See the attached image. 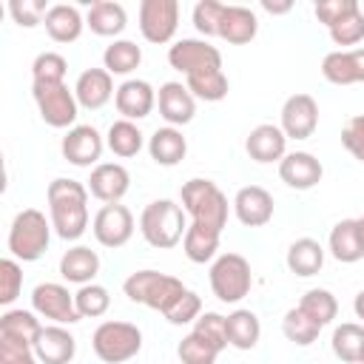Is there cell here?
Wrapping results in <instances>:
<instances>
[{"instance_id": "1", "label": "cell", "mask_w": 364, "mask_h": 364, "mask_svg": "<svg viewBox=\"0 0 364 364\" xmlns=\"http://www.w3.org/2000/svg\"><path fill=\"white\" fill-rule=\"evenodd\" d=\"M182 208L191 216V225L185 230L182 239V250L193 264H205L213 262L219 253V239L222 230L228 228V216H230V205L225 191L210 182V179H188L179 191Z\"/></svg>"}, {"instance_id": "2", "label": "cell", "mask_w": 364, "mask_h": 364, "mask_svg": "<svg viewBox=\"0 0 364 364\" xmlns=\"http://www.w3.org/2000/svg\"><path fill=\"white\" fill-rule=\"evenodd\" d=\"M168 63L179 74H185V85L196 100L219 102L228 97L230 82L222 71V54L208 40L182 37L168 48Z\"/></svg>"}, {"instance_id": "3", "label": "cell", "mask_w": 364, "mask_h": 364, "mask_svg": "<svg viewBox=\"0 0 364 364\" xmlns=\"http://www.w3.org/2000/svg\"><path fill=\"white\" fill-rule=\"evenodd\" d=\"M48 219L60 239L77 242L88 230V188L77 179L57 176L48 182Z\"/></svg>"}, {"instance_id": "4", "label": "cell", "mask_w": 364, "mask_h": 364, "mask_svg": "<svg viewBox=\"0 0 364 364\" xmlns=\"http://www.w3.org/2000/svg\"><path fill=\"white\" fill-rule=\"evenodd\" d=\"M122 293L142 307H151L162 316H168L179 299L188 293V287L171 276V273H159V270H134L125 282H122Z\"/></svg>"}, {"instance_id": "5", "label": "cell", "mask_w": 364, "mask_h": 364, "mask_svg": "<svg viewBox=\"0 0 364 364\" xmlns=\"http://www.w3.org/2000/svg\"><path fill=\"white\" fill-rule=\"evenodd\" d=\"M188 222L185 208L173 199H154L139 213V233L142 239L156 250H171L185 239Z\"/></svg>"}, {"instance_id": "6", "label": "cell", "mask_w": 364, "mask_h": 364, "mask_svg": "<svg viewBox=\"0 0 364 364\" xmlns=\"http://www.w3.org/2000/svg\"><path fill=\"white\" fill-rule=\"evenodd\" d=\"M51 242V219L37 208H23L9 228V253L17 262H37Z\"/></svg>"}, {"instance_id": "7", "label": "cell", "mask_w": 364, "mask_h": 364, "mask_svg": "<svg viewBox=\"0 0 364 364\" xmlns=\"http://www.w3.org/2000/svg\"><path fill=\"white\" fill-rule=\"evenodd\" d=\"M208 282H210V290L219 301L225 304H239L250 287H253V273H250V262L242 256V253H219L213 262H210V273H208Z\"/></svg>"}, {"instance_id": "8", "label": "cell", "mask_w": 364, "mask_h": 364, "mask_svg": "<svg viewBox=\"0 0 364 364\" xmlns=\"http://www.w3.org/2000/svg\"><path fill=\"white\" fill-rule=\"evenodd\" d=\"M94 355L105 364L131 361L142 350V330L131 321H102L91 336Z\"/></svg>"}, {"instance_id": "9", "label": "cell", "mask_w": 364, "mask_h": 364, "mask_svg": "<svg viewBox=\"0 0 364 364\" xmlns=\"http://www.w3.org/2000/svg\"><path fill=\"white\" fill-rule=\"evenodd\" d=\"M31 97H34V105L46 125L74 128L77 114H80L74 88H68L65 82H31Z\"/></svg>"}, {"instance_id": "10", "label": "cell", "mask_w": 364, "mask_h": 364, "mask_svg": "<svg viewBox=\"0 0 364 364\" xmlns=\"http://www.w3.org/2000/svg\"><path fill=\"white\" fill-rule=\"evenodd\" d=\"M31 310L51 321V324H77L82 316L77 313V304H74V293H68L65 284L60 282H40L34 290H31Z\"/></svg>"}, {"instance_id": "11", "label": "cell", "mask_w": 364, "mask_h": 364, "mask_svg": "<svg viewBox=\"0 0 364 364\" xmlns=\"http://www.w3.org/2000/svg\"><path fill=\"white\" fill-rule=\"evenodd\" d=\"M179 28V3L176 0H142L139 3V31L148 43L165 46Z\"/></svg>"}, {"instance_id": "12", "label": "cell", "mask_w": 364, "mask_h": 364, "mask_svg": "<svg viewBox=\"0 0 364 364\" xmlns=\"http://www.w3.org/2000/svg\"><path fill=\"white\" fill-rule=\"evenodd\" d=\"M91 233L102 247H125L134 236V213L119 202L102 205L91 219Z\"/></svg>"}, {"instance_id": "13", "label": "cell", "mask_w": 364, "mask_h": 364, "mask_svg": "<svg viewBox=\"0 0 364 364\" xmlns=\"http://www.w3.org/2000/svg\"><path fill=\"white\" fill-rule=\"evenodd\" d=\"M102 148H105V139H102V134H100L94 125H74V128L65 131V136H63V142H60L63 156H65L71 165H77V168L100 165Z\"/></svg>"}, {"instance_id": "14", "label": "cell", "mask_w": 364, "mask_h": 364, "mask_svg": "<svg viewBox=\"0 0 364 364\" xmlns=\"http://www.w3.org/2000/svg\"><path fill=\"white\" fill-rule=\"evenodd\" d=\"M287 139H307L318 128V102L310 94H293L282 105V122Z\"/></svg>"}, {"instance_id": "15", "label": "cell", "mask_w": 364, "mask_h": 364, "mask_svg": "<svg viewBox=\"0 0 364 364\" xmlns=\"http://www.w3.org/2000/svg\"><path fill=\"white\" fill-rule=\"evenodd\" d=\"M85 188L102 205H114V202H122V196L128 193L131 173L119 162H100V165L91 168V176H88V185Z\"/></svg>"}, {"instance_id": "16", "label": "cell", "mask_w": 364, "mask_h": 364, "mask_svg": "<svg viewBox=\"0 0 364 364\" xmlns=\"http://www.w3.org/2000/svg\"><path fill=\"white\" fill-rule=\"evenodd\" d=\"M114 105H117V111H119V119L136 122V119H145V117L154 111V105H156V91H154V85H151L148 80L131 77V80H125V82L117 85Z\"/></svg>"}, {"instance_id": "17", "label": "cell", "mask_w": 364, "mask_h": 364, "mask_svg": "<svg viewBox=\"0 0 364 364\" xmlns=\"http://www.w3.org/2000/svg\"><path fill=\"white\" fill-rule=\"evenodd\" d=\"M156 105H159V117L173 128L188 125L193 119V114H196V97L188 91L185 82H176V80L159 85Z\"/></svg>"}, {"instance_id": "18", "label": "cell", "mask_w": 364, "mask_h": 364, "mask_svg": "<svg viewBox=\"0 0 364 364\" xmlns=\"http://www.w3.org/2000/svg\"><path fill=\"white\" fill-rule=\"evenodd\" d=\"M273 196L262 185H245L233 196V213L245 228H264L273 219Z\"/></svg>"}, {"instance_id": "19", "label": "cell", "mask_w": 364, "mask_h": 364, "mask_svg": "<svg viewBox=\"0 0 364 364\" xmlns=\"http://www.w3.org/2000/svg\"><path fill=\"white\" fill-rule=\"evenodd\" d=\"M279 176L293 191H310V188H316L321 182L324 168L310 151H290L279 162Z\"/></svg>"}, {"instance_id": "20", "label": "cell", "mask_w": 364, "mask_h": 364, "mask_svg": "<svg viewBox=\"0 0 364 364\" xmlns=\"http://www.w3.org/2000/svg\"><path fill=\"white\" fill-rule=\"evenodd\" d=\"M321 77L333 85L364 82V48H338V51L324 54Z\"/></svg>"}, {"instance_id": "21", "label": "cell", "mask_w": 364, "mask_h": 364, "mask_svg": "<svg viewBox=\"0 0 364 364\" xmlns=\"http://www.w3.org/2000/svg\"><path fill=\"white\" fill-rule=\"evenodd\" d=\"M114 94H117L114 77L105 68H85L74 82V97L85 111H100L102 105L111 102Z\"/></svg>"}, {"instance_id": "22", "label": "cell", "mask_w": 364, "mask_h": 364, "mask_svg": "<svg viewBox=\"0 0 364 364\" xmlns=\"http://www.w3.org/2000/svg\"><path fill=\"white\" fill-rule=\"evenodd\" d=\"M245 151H247V156H250L253 162H262V165H267V162H282L284 154H287V136H284V131H282L279 125L262 122V125H256V128L247 134Z\"/></svg>"}, {"instance_id": "23", "label": "cell", "mask_w": 364, "mask_h": 364, "mask_svg": "<svg viewBox=\"0 0 364 364\" xmlns=\"http://www.w3.org/2000/svg\"><path fill=\"white\" fill-rule=\"evenodd\" d=\"M77 353V338L63 324H46L34 341V355L40 364H71Z\"/></svg>"}, {"instance_id": "24", "label": "cell", "mask_w": 364, "mask_h": 364, "mask_svg": "<svg viewBox=\"0 0 364 364\" xmlns=\"http://www.w3.org/2000/svg\"><path fill=\"white\" fill-rule=\"evenodd\" d=\"M259 31V20L253 14V9L247 6H228L222 9V17H219V28H216V37L230 43V46H245L256 37Z\"/></svg>"}, {"instance_id": "25", "label": "cell", "mask_w": 364, "mask_h": 364, "mask_svg": "<svg viewBox=\"0 0 364 364\" xmlns=\"http://www.w3.org/2000/svg\"><path fill=\"white\" fill-rule=\"evenodd\" d=\"M148 154L156 165L162 168H173L185 159L188 154V139L182 136L179 128L173 125H165V128H156L151 136H148Z\"/></svg>"}, {"instance_id": "26", "label": "cell", "mask_w": 364, "mask_h": 364, "mask_svg": "<svg viewBox=\"0 0 364 364\" xmlns=\"http://www.w3.org/2000/svg\"><path fill=\"white\" fill-rule=\"evenodd\" d=\"M97 273H100V256L85 245H74L60 256V276L71 284H80V287L91 284Z\"/></svg>"}, {"instance_id": "27", "label": "cell", "mask_w": 364, "mask_h": 364, "mask_svg": "<svg viewBox=\"0 0 364 364\" xmlns=\"http://www.w3.org/2000/svg\"><path fill=\"white\" fill-rule=\"evenodd\" d=\"M43 26H46V31H48V37L54 43H74V40H80V34L85 28V20H82L77 6L54 3L48 9V14H46Z\"/></svg>"}, {"instance_id": "28", "label": "cell", "mask_w": 364, "mask_h": 364, "mask_svg": "<svg viewBox=\"0 0 364 364\" xmlns=\"http://www.w3.org/2000/svg\"><path fill=\"white\" fill-rule=\"evenodd\" d=\"M85 26L97 34V37H119L128 26V14L119 3L114 0H94L88 6L85 14Z\"/></svg>"}, {"instance_id": "29", "label": "cell", "mask_w": 364, "mask_h": 364, "mask_svg": "<svg viewBox=\"0 0 364 364\" xmlns=\"http://www.w3.org/2000/svg\"><path fill=\"white\" fill-rule=\"evenodd\" d=\"M284 262H287V270H290L293 276H301V279L316 276V273L324 267V247H321L316 239L301 236V239H296V242L287 247Z\"/></svg>"}, {"instance_id": "30", "label": "cell", "mask_w": 364, "mask_h": 364, "mask_svg": "<svg viewBox=\"0 0 364 364\" xmlns=\"http://www.w3.org/2000/svg\"><path fill=\"white\" fill-rule=\"evenodd\" d=\"M225 330H228V344L236 350H253L259 344V336H262L259 316L253 310H245V307L225 316Z\"/></svg>"}, {"instance_id": "31", "label": "cell", "mask_w": 364, "mask_h": 364, "mask_svg": "<svg viewBox=\"0 0 364 364\" xmlns=\"http://www.w3.org/2000/svg\"><path fill=\"white\" fill-rule=\"evenodd\" d=\"M327 247H330L333 259L341 262V264H353V262L364 259V250H361V242H358V230H355V219L336 222L333 230H330Z\"/></svg>"}, {"instance_id": "32", "label": "cell", "mask_w": 364, "mask_h": 364, "mask_svg": "<svg viewBox=\"0 0 364 364\" xmlns=\"http://www.w3.org/2000/svg\"><path fill=\"white\" fill-rule=\"evenodd\" d=\"M142 63V48L134 40H111L102 51V68L111 77H128Z\"/></svg>"}, {"instance_id": "33", "label": "cell", "mask_w": 364, "mask_h": 364, "mask_svg": "<svg viewBox=\"0 0 364 364\" xmlns=\"http://www.w3.org/2000/svg\"><path fill=\"white\" fill-rule=\"evenodd\" d=\"M105 145H108V151L114 156L131 159V156H136L142 151L145 136H142V131H139L136 122H131V119H114L111 128H108V134H105Z\"/></svg>"}, {"instance_id": "34", "label": "cell", "mask_w": 364, "mask_h": 364, "mask_svg": "<svg viewBox=\"0 0 364 364\" xmlns=\"http://www.w3.org/2000/svg\"><path fill=\"white\" fill-rule=\"evenodd\" d=\"M333 355L344 364H358L364 353V324L358 321H344L333 330Z\"/></svg>"}, {"instance_id": "35", "label": "cell", "mask_w": 364, "mask_h": 364, "mask_svg": "<svg viewBox=\"0 0 364 364\" xmlns=\"http://www.w3.org/2000/svg\"><path fill=\"white\" fill-rule=\"evenodd\" d=\"M43 327L46 324L40 321V316L34 310H6L0 316V336H6V338H17V341L34 344Z\"/></svg>"}, {"instance_id": "36", "label": "cell", "mask_w": 364, "mask_h": 364, "mask_svg": "<svg viewBox=\"0 0 364 364\" xmlns=\"http://www.w3.org/2000/svg\"><path fill=\"white\" fill-rule=\"evenodd\" d=\"M219 353H222V347H219L216 341H210V338H208L205 333H199V330H191V333L179 341V347H176V355H179L182 364H216Z\"/></svg>"}, {"instance_id": "37", "label": "cell", "mask_w": 364, "mask_h": 364, "mask_svg": "<svg viewBox=\"0 0 364 364\" xmlns=\"http://www.w3.org/2000/svg\"><path fill=\"white\" fill-rule=\"evenodd\" d=\"M282 333H284V338L293 341L296 347H310V344L318 338L321 327L296 304V307H290V310L284 313V318H282Z\"/></svg>"}, {"instance_id": "38", "label": "cell", "mask_w": 364, "mask_h": 364, "mask_svg": "<svg viewBox=\"0 0 364 364\" xmlns=\"http://www.w3.org/2000/svg\"><path fill=\"white\" fill-rule=\"evenodd\" d=\"M299 307H301L318 327H327V324L336 318V313H338V301H336V296H333L330 290H324V287H313V290H307V293L299 299Z\"/></svg>"}, {"instance_id": "39", "label": "cell", "mask_w": 364, "mask_h": 364, "mask_svg": "<svg viewBox=\"0 0 364 364\" xmlns=\"http://www.w3.org/2000/svg\"><path fill=\"white\" fill-rule=\"evenodd\" d=\"M74 304H77V313L82 318H100L108 313L111 307V296L102 284L91 282V284H82L77 293H74Z\"/></svg>"}, {"instance_id": "40", "label": "cell", "mask_w": 364, "mask_h": 364, "mask_svg": "<svg viewBox=\"0 0 364 364\" xmlns=\"http://www.w3.org/2000/svg\"><path fill=\"white\" fill-rule=\"evenodd\" d=\"M68 60L57 51H43L31 63V82H65Z\"/></svg>"}, {"instance_id": "41", "label": "cell", "mask_w": 364, "mask_h": 364, "mask_svg": "<svg viewBox=\"0 0 364 364\" xmlns=\"http://www.w3.org/2000/svg\"><path fill=\"white\" fill-rule=\"evenodd\" d=\"M327 31H330V40L336 46H358L364 40V11L355 9L353 14H347L336 26H330Z\"/></svg>"}, {"instance_id": "42", "label": "cell", "mask_w": 364, "mask_h": 364, "mask_svg": "<svg viewBox=\"0 0 364 364\" xmlns=\"http://www.w3.org/2000/svg\"><path fill=\"white\" fill-rule=\"evenodd\" d=\"M23 290V267L14 256L0 262V304L9 307Z\"/></svg>"}, {"instance_id": "43", "label": "cell", "mask_w": 364, "mask_h": 364, "mask_svg": "<svg viewBox=\"0 0 364 364\" xmlns=\"http://www.w3.org/2000/svg\"><path fill=\"white\" fill-rule=\"evenodd\" d=\"M48 9H51V6H46L43 0H11V3H9V14H11L14 23L23 26V28H34L37 23H43L46 14H48Z\"/></svg>"}, {"instance_id": "44", "label": "cell", "mask_w": 364, "mask_h": 364, "mask_svg": "<svg viewBox=\"0 0 364 364\" xmlns=\"http://www.w3.org/2000/svg\"><path fill=\"white\" fill-rule=\"evenodd\" d=\"M222 9H225V3H219V0H199L193 6V26L202 37H216Z\"/></svg>"}, {"instance_id": "45", "label": "cell", "mask_w": 364, "mask_h": 364, "mask_svg": "<svg viewBox=\"0 0 364 364\" xmlns=\"http://www.w3.org/2000/svg\"><path fill=\"white\" fill-rule=\"evenodd\" d=\"M0 364H40V358L34 355V344L0 336Z\"/></svg>"}, {"instance_id": "46", "label": "cell", "mask_w": 364, "mask_h": 364, "mask_svg": "<svg viewBox=\"0 0 364 364\" xmlns=\"http://www.w3.org/2000/svg\"><path fill=\"white\" fill-rule=\"evenodd\" d=\"M355 9H361L355 0H318L313 11H316V20L330 28V26H336L338 20H344L347 14H353Z\"/></svg>"}, {"instance_id": "47", "label": "cell", "mask_w": 364, "mask_h": 364, "mask_svg": "<svg viewBox=\"0 0 364 364\" xmlns=\"http://www.w3.org/2000/svg\"><path fill=\"white\" fill-rule=\"evenodd\" d=\"M341 145L347 148L350 156H355L358 162H364V114H355L344 122L341 128Z\"/></svg>"}, {"instance_id": "48", "label": "cell", "mask_w": 364, "mask_h": 364, "mask_svg": "<svg viewBox=\"0 0 364 364\" xmlns=\"http://www.w3.org/2000/svg\"><path fill=\"white\" fill-rule=\"evenodd\" d=\"M202 316V299H199V293H193V290H188L182 299H179V304L165 316L171 324H176V327H182V324H191V321H196Z\"/></svg>"}, {"instance_id": "49", "label": "cell", "mask_w": 364, "mask_h": 364, "mask_svg": "<svg viewBox=\"0 0 364 364\" xmlns=\"http://www.w3.org/2000/svg\"><path fill=\"white\" fill-rule=\"evenodd\" d=\"M193 330L205 333L210 341H216L222 350L230 347L228 344V330H225V316L222 313H202L196 321H193Z\"/></svg>"}, {"instance_id": "50", "label": "cell", "mask_w": 364, "mask_h": 364, "mask_svg": "<svg viewBox=\"0 0 364 364\" xmlns=\"http://www.w3.org/2000/svg\"><path fill=\"white\" fill-rule=\"evenodd\" d=\"M262 9H264V11H270V14H287V11L293 9V3H290V0H284V3H270V0H262Z\"/></svg>"}, {"instance_id": "51", "label": "cell", "mask_w": 364, "mask_h": 364, "mask_svg": "<svg viewBox=\"0 0 364 364\" xmlns=\"http://www.w3.org/2000/svg\"><path fill=\"white\" fill-rule=\"evenodd\" d=\"M353 310H355V318L364 321V290L355 293V299H353Z\"/></svg>"}, {"instance_id": "52", "label": "cell", "mask_w": 364, "mask_h": 364, "mask_svg": "<svg viewBox=\"0 0 364 364\" xmlns=\"http://www.w3.org/2000/svg\"><path fill=\"white\" fill-rule=\"evenodd\" d=\"M355 230H358V242H361V250H364V216L355 219Z\"/></svg>"}, {"instance_id": "53", "label": "cell", "mask_w": 364, "mask_h": 364, "mask_svg": "<svg viewBox=\"0 0 364 364\" xmlns=\"http://www.w3.org/2000/svg\"><path fill=\"white\" fill-rule=\"evenodd\" d=\"M358 364H364V353H361V361H358Z\"/></svg>"}]
</instances>
